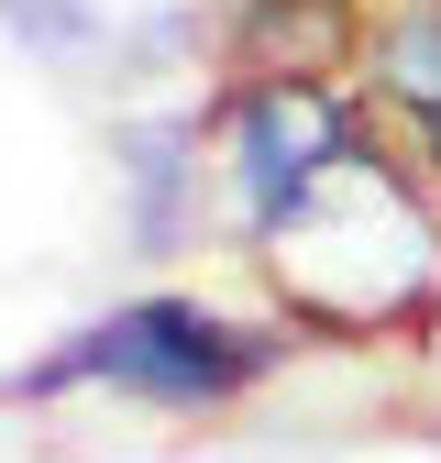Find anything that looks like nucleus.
Wrapping results in <instances>:
<instances>
[{"instance_id": "nucleus-6", "label": "nucleus", "mask_w": 441, "mask_h": 463, "mask_svg": "<svg viewBox=\"0 0 441 463\" xmlns=\"http://www.w3.org/2000/svg\"><path fill=\"white\" fill-rule=\"evenodd\" d=\"M364 0H220V67H298V78H353Z\"/></svg>"}, {"instance_id": "nucleus-4", "label": "nucleus", "mask_w": 441, "mask_h": 463, "mask_svg": "<svg viewBox=\"0 0 441 463\" xmlns=\"http://www.w3.org/2000/svg\"><path fill=\"white\" fill-rule=\"evenodd\" d=\"M110 177H122V243L144 265H177V254L220 243V210H210V89L122 99Z\"/></svg>"}, {"instance_id": "nucleus-8", "label": "nucleus", "mask_w": 441, "mask_h": 463, "mask_svg": "<svg viewBox=\"0 0 441 463\" xmlns=\"http://www.w3.org/2000/svg\"><path fill=\"white\" fill-rule=\"evenodd\" d=\"M430 430H441V420H430Z\"/></svg>"}, {"instance_id": "nucleus-7", "label": "nucleus", "mask_w": 441, "mask_h": 463, "mask_svg": "<svg viewBox=\"0 0 441 463\" xmlns=\"http://www.w3.org/2000/svg\"><path fill=\"white\" fill-rule=\"evenodd\" d=\"M0 44L55 67V78H122L133 12L122 0H0Z\"/></svg>"}, {"instance_id": "nucleus-2", "label": "nucleus", "mask_w": 441, "mask_h": 463, "mask_svg": "<svg viewBox=\"0 0 441 463\" xmlns=\"http://www.w3.org/2000/svg\"><path fill=\"white\" fill-rule=\"evenodd\" d=\"M287 364H298V331L276 320L265 298H220V287H133V298L89 309L78 331H55L0 397H12V409L99 397V409H133V420L210 430V420L254 409Z\"/></svg>"}, {"instance_id": "nucleus-3", "label": "nucleus", "mask_w": 441, "mask_h": 463, "mask_svg": "<svg viewBox=\"0 0 441 463\" xmlns=\"http://www.w3.org/2000/svg\"><path fill=\"white\" fill-rule=\"evenodd\" d=\"M364 133H375V110H364L353 78L220 67L210 78V210H220V243L254 254Z\"/></svg>"}, {"instance_id": "nucleus-5", "label": "nucleus", "mask_w": 441, "mask_h": 463, "mask_svg": "<svg viewBox=\"0 0 441 463\" xmlns=\"http://www.w3.org/2000/svg\"><path fill=\"white\" fill-rule=\"evenodd\" d=\"M353 89L375 133H398L419 165H441V0H364Z\"/></svg>"}, {"instance_id": "nucleus-1", "label": "nucleus", "mask_w": 441, "mask_h": 463, "mask_svg": "<svg viewBox=\"0 0 441 463\" xmlns=\"http://www.w3.org/2000/svg\"><path fill=\"white\" fill-rule=\"evenodd\" d=\"M243 276L298 342H419L441 309V165H419L398 133H364L243 254Z\"/></svg>"}]
</instances>
